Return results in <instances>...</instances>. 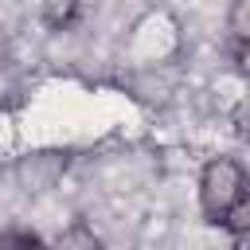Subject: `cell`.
I'll return each instance as SVG.
<instances>
[{"mask_svg": "<svg viewBox=\"0 0 250 250\" xmlns=\"http://www.w3.org/2000/svg\"><path fill=\"white\" fill-rule=\"evenodd\" d=\"M66 164H70V152H62V148H31V152H23L12 164V176H16L20 191L43 195V191H51L62 180Z\"/></svg>", "mask_w": 250, "mask_h": 250, "instance_id": "cell-2", "label": "cell"}, {"mask_svg": "<svg viewBox=\"0 0 250 250\" xmlns=\"http://www.w3.org/2000/svg\"><path fill=\"white\" fill-rule=\"evenodd\" d=\"M219 227L227 230V234H234V238H242V234H250V188L223 211V219H219Z\"/></svg>", "mask_w": 250, "mask_h": 250, "instance_id": "cell-3", "label": "cell"}, {"mask_svg": "<svg viewBox=\"0 0 250 250\" xmlns=\"http://www.w3.org/2000/svg\"><path fill=\"white\" fill-rule=\"evenodd\" d=\"M230 125H234V137H238V141H250V94H246V98L234 105Z\"/></svg>", "mask_w": 250, "mask_h": 250, "instance_id": "cell-6", "label": "cell"}, {"mask_svg": "<svg viewBox=\"0 0 250 250\" xmlns=\"http://www.w3.org/2000/svg\"><path fill=\"white\" fill-rule=\"evenodd\" d=\"M246 188H250V176H246V168H242L234 156H215V160H207L203 172H199V207H203L207 223H219L223 211H227Z\"/></svg>", "mask_w": 250, "mask_h": 250, "instance_id": "cell-1", "label": "cell"}, {"mask_svg": "<svg viewBox=\"0 0 250 250\" xmlns=\"http://www.w3.org/2000/svg\"><path fill=\"white\" fill-rule=\"evenodd\" d=\"M227 27L234 39H250V0H230L227 8Z\"/></svg>", "mask_w": 250, "mask_h": 250, "instance_id": "cell-4", "label": "cell"}, {"mask_svg": "<svg viewBox=\"0 0 250 250\" xmlns=\"http://www.w3.org/2000/svg\"><path fill=\"white\" fill-rule=\"evenodd\" d=\"M234 66H238L242 82L250 86V39H238V51H234Z\"/></svg>", "mask_w": 250, "mask_h": 250, "instance_id": "cell-7", "label": "cell"}, {"mask_svg": "<svg viewBox=\"0 0 250 250\" xmlns=\"http://www.w3.org/2000/svg\"><path fill=\"white\" fill-rule=\"evenodd\" d=\"M43 238L27 227H12V230H0V246H39Z\"/></svg>", "mask_w": 250, "mask_h": 250, "instance_id": "cell-5", "label": "cell"}]
</instances>
